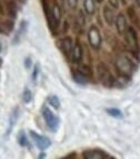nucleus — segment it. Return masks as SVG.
<instances>
[{
  "label": "nucleus",
  "mask_w": 140,
  "mask_h": 159,
  "mask_svg": "<svg viewBox=\"0 0 140 159\" xmlns=\"http://www.w3.org/2000/svg\"><path fill=\"white\" fill-rule=\"evenodd\" d=\"M51 18H52V20L55 21L56 26H58L59 22H60V18H61V10L57 3L53 5V7H52V10H51Z\"/></svg>",
  "instance_id": "nucleus-10"
},
{
  "label": "nucleus",
  "mask_w": 140,
  "mask_h": 159,
  "mask_svg": "<svg viewBox=\"0 0 140 159\" xmlns=\"http://www.w3.org/2000/svg\"><path fill=\"white\" fill-rule=\"evenodd\" d=\"M18 116H19V109L16 108L12 112H11V115H10V119H9V127H8V130H7V135L9 134L10 129H12L13 125L16 124L17 119H18Z\"/></svg>",
  "instance_id": "nucleus-13"
},
{
  "label": "nucleus",
  "mask_w": 140,
  "mask_h": 159,
  "mask_svg": "<svg viewBox=\"0 0 140 159\" xmlns=\"http://www.w3.org/2000/svg\"><path fill=\"white\" fill-rule=\"evenodd\" d=\"M66 159H75V157L74 156H69V157H67Z\"/></svg>",
  "instance_id": "nucleus-26"
},
{
  "label": "nucleus",
  "mask_w": 140,
  "mask_h": 159,
  "mask_svg": "<svg viewBox=\"0 0 140 159\" xmlns=\"http://www.w3.org/2000/svg\"><path fill=\"white\" fill-rule=\"evenodd\" d=\"M137 2H138V5L140 6V0H137Z\"/></svg>",
  "instance_id": "nucleus-27"
},
{
  "label": "nucleus",
  "mask_w": 140,
  "mask_h": 159,
  "mask_svg": "<svg viewBox=\"0 0 140 159\" xmlns=\"http://www.w3.org/2000/svg\"><path fill=\"white\" fill-rule=\"evenodd\" d=\"M98 70H99V77H100L101 81L103 82V85L106 86H111L112 85V77H111L110 72L108 71V69L106 68V66H103V65H100V66L98 67Z\"/></svg>",
  "instance_id": "nucleus-5"
},
{
  "label": "nucleus",
  "mask_w": 140,
  "mask_h": 159,
  "mask_svg": "<svg viewBox=\"0 0 140 159\" xmlns=\"http://www.w3.org/2000/svg\"><path fill=\"white\" fill-rule=\"evenodd\" d=\"M48 101H49V103H50L52 107H55V108H59V107H60V101H59L58 97H56V96H50V97L48 98Z\"/></svg>",
  "instance_id": "nucleus-19"
},
{
  "label": "nucleus",
  "mask_w": 140,
  "mask_h": 159,
  "mask_svg": "<svg viewBox=\"0 0 140 159\" xmlns=\"http://www.w3.org/2000/svg\"><path fill=\"white\" fill-rule=\"evenodd\" d=\"M18 141H19V145H20V146H27V145H28V143H27L28 141H27L26 135H25L24 131H20V133H19Z\"/></svg>",
  "instance_id": "nucleus-20"
},
{
  "label": "nucleus",
  "mask_w": 140,
  "mask_h": 159,
  "mask_svg": "<svg viewBox=\"0 0 140 159\" xmlns=\"http://www.w3.org/2000/svg\"><path fill=\"white\" fill-rule=\"evenodd\" d=\"M116 67L119 70V72L124 76H129L133 70V65L132 62L124 56H120L116 60Z\"/></svg>",
  "instance_id": "nucleus-1"
},
{
  "label": "nucleus",
  "mask_w": 140,
  "mask_h": 159,
  "mask_svg": "<svg viewBox=\"0 0 140 159\" xmlns=\"http://www.w3.org/2000/svg\"><path fill=\"white\" fill-rule=\"evenodd\" d=\"M109 2H110V5L112 6V7H115V8H117V7L119 6L118 0H109Z\"/></svg>",
  "instance_id": "nucleus-24"
},
{
  "label": "nucleus",
  "mask_w": 140,
  "mask_h": 159,
  "mask_svg": "<svg viewBox=\"0 0 140 159\" xmlns=\"http://www.w3.org/2000/svg\"><path fill=\"white\" fill-rule=\"evenodd\" d=\"M106 159H114V158H106Z\"/></svg>",
  "instance_id": "nucleus-29"
},
{
  "label": "nucleus",
  "mask_w": 140,
  "mask_h": 159,
  "mask_svg": "<svg viewBox=\"0 0 140 159\" xmlns=\"http://www.w3.org/2000/svg\"><path fill=\"white\" fill-rule=\"evenodd\" d=\"M107 112H108L110 116L114 117V118H122V112L120 111V110H118V109H116V108L108 109V110H107Z\"/></svg>",
  "instance_id": "nucleus-18"
},
{
  "label": "nucleus",
  "mask_w": 140,
  "mask_h": 159,
  "mask_svg": "<svg viewBox=\"0 0 140 159\" xmlns=\"http://www.w3.org/2000/svg\"><path fill=\"white\" fill-rule=\"evenodd\" d=\"M88 40H89L90 46L95 49H99L101 46V36L100 32L96 26H91L88 31Z\"/></svg>",
  "instance_id": "nucleus-3"
},
{
  "label": "nucleus",
  "mask_w": 140,
  "mask_h": 159,
  "mask_svg": "<svg viewBox=\"0 0 140 159\" xmlns=\"http://www.w3.org/2000/svg\"><path fill=\"white\" fill-rule=\"evenodd\" d=\"M82 58V49L79 45H76L72 49L71 52V59L74 62H79Z\"/></svg>",
  "instance_id": "nucleus-11"
},
{
  "label": "nucleus",
  "mask_w": 140,
  "mask_h": 159,
  "mask_svg": "<svg viewBox=\"0 0 140 159\" xmlns=\"http://www.w3.org/2000/svg\"><path fill=\"white\" fill-rule=\"evenodd\" d=\"M43 118H45L46 122H47V126L50 128L52 131H56L57 128H58L59 125V118L51 111L49 108H43Z\"/></svg>",
  "instance_id": "nucleus-2"
},
{
  "label": "nucleus",
  "mask_w": 140,
  "mask_h": 159,
  "mask_svg": "<svg viewBox=\"0 0 140 159\" xmlns=\"http://www.w3.org/2000/svg\"><path fill=\"white\" fill-rule=\"evenodd\" d=\"M30 136H31L32 140L34 141V143L37 145V147L40 150H45V149H47L48 147L50 146V140H49L47 137L38 135L37 133H34L32 130L30 131Z\"/></svg>",
  "instance_id": "nucleus-4"
},
{
  "label": "nucleus",
  "mask_w": 140,
  "mask_h": 159,
  "mask_svg": "<svg viewBox=\"0 0 140 159\" xmlns=\"http://www.w3.org/2000/svg\"><path fill=\"white\" fill-rule=\"evenodd\" d=\"M68 5L71 9H75L78 5V0H68Z\"/></svg>",
  "instance_id": "nucleus-22"
},
{
  "label": "nucleus",
  "mask_w": 140,
  "mask_h": 159,
  "mask_svg": "<svg viewBox=\"0 0 140 159\" xmlns=\"http://www.w3.org/2000/svg\"><path fill=\"white\" fill-rule=\"evenodd\" d=\"M39 74V66H36L34 67V76H32V78H34V79H36V78H37V75Z\"/></svg>",
  "instance_id": "nucleus-23"
},
{
  "label": "nucleus",
  "mask_w": 140,
  "mask_h": 159,
  "mask_svg": "<svg viewBox=\"0 0 140 159\" xmlns=\"http://www.w3.org/2000/svg\"><path fill=\"white\" fill-rule=\"evenodd\" d=\"M84 6H85V10L87 13L93 15V13L95 12L96 5L93 0H85V1H84Z\"/></svg>",
  "instance_id": "nucleus-14"
},
{
  "label": "nucleus",
  "mask_w": 140,
  "mask_h": 159,
  "mask_svg": "<svg viewBox=\"0 0 140 159\" xmlns=\"http://www.w3.org/2000/svg\"><path fill=\"white\" fill-rule=\"evenodd\" d=\"M30 65H31V59H30V58H26V64H25L26 68H29Z\"/></svg>",
  "instance_id": "nucleus-25"
},
{
  "label": "nucleus",
  "mask_w": 140,
  "mask_h": 159,
  "mask_svg": "<svg viewBox=\"0 0 140 159\" xmlns=\"http://www.w3.org/2000/svg\"><path fill=\"white\" fill-rule=\"evenodd\" d=\"M127 39H128V43L131 47H137V41H136V34L133 32V30L130 28L127 32Z\"/></svg>",
  "instance_id": "nucleus-16"
},
{
  "label": "nucleus",
  "mask_w": 140,
  "mask_h": 159,
  "mask_svg": "<svg viewBox=\"0 0 140 159\" xmlns=\"http://www.w3.org/2000/svg\"><path fill=\"white\" fill-rule=\"evenodd\" d=\"M97 1H98V2H101V1H102V0H97Z\"/></svg>",
  "instance_id": "nucleus-28"
},
{
  "label": "nucleus",
  "mask_w": 140,
  "mask_h": 159,
  "mask_svg": "<svg viewBox=\"0 0 140 159\" xmlns=\"http://www.w3.org/2000/svg\"><path fill=\"white\" fill-rule=\"evenodd\" d=\"M103 17H105V20H106V22L108 25L114 24V20H115L114 11H112L111 8H109L108 6H106V7L103 8Z\"/></svg>",
  "instance_id": "nucleus-9"
},
{
  "label": "nucleus",
  "mask_w": 140,
  "mask_h": 159,
  "mask_svg": "<svg viewBox=\"0 0 140 159\" xmlns=\"http://www.w3.org/2000/svg\"><path fill=\"white\" fill-rule=\"evenodd\" d=\"M80 72H82V74L85 75V76H87L88 78L91 76V69H90L89 66H87V65H81V66L79 67V69H78Z\"/></svg>",
  "instance_id": "nucleus-17"
},
{
  "label": "nucleus",
  "mask_w": 140,
  "mask_h": 159,
  "mask_svg": "<svg viewBox=\"0 0 140 159\" xmlns=\"http://www.w3.org/2000/svg\"><path fill=\"white\" fill-rule=\"evenodd\" d=\"M13 22L10 20H5L3 22H1V32L3 34H9L12 30Z\"/></svg>",
  "instance_id": "nucleus-15"
},
{
  "label": "nucleus",
  "mask_w": 140,
  "mask_h": 159,
  "mask_svg": "<svg viewBox=\"0 0 140 159\" xmlns=\"http://www.w3.org/2000/svg\"><path fill=\"white\" fill-rule=\"evenodd\" d=\"M72 77H74L75 81L78 82V84H81V85H86L88 82V79H89L87 76H85V75L82 74V72H80L79 70H76V71L72 74Z\"/></svg>",
  "instance_id": "nucleus-12"
},
{
  "label": "nucleus",
  "mask_w": 140,
  "mask_h": 159,
  "mask_svg": "<svg viewBox=\"0 0 140 159\" xmlns=\"http://www.w3.org/2000/svg\"><path fill=\"white\" fill-rule=\"evenodd\" d=\"M61 48H62V51L66 53L67 56H69V55L72 52V49H74L71 39H70V38H65V39L61 41Z\"/></svg>",
  "instance_id": "nucleus-8"
},
{
  "label": "nucleus",
  "mask_w": 140,
  "mask_h": 159,
  "mask_svg": "<svg viewBox=\"0 0 140 159\" xmlns=\"http://www.w3.org/2000/svg\"><path fill=\"white\" fill-rule=\"evenodd\" d=\"M116 29L120 34H124L127 27H126V18H124V13H119L116 17Z\"/></svg>",
  "instance_id": "nucleus-6"
},
{
  "label": "nucleus",
  "mask_w": 140,
  "mask_h": 159,
  "mask_svg": "<svg viewBox=\"0 0 140 159\" xmlns=\"http://www.w3.org/2000/svg\"><path fill=\"white\" fill-rule=\"evenodd\" d=\"M84 159H106L101 150H86L84 152Z\"/></svg>",
  "instance_id": "nucleus-7"
},
{
  "label": "nucleus",
  "mask_w": 140,
  "mask_h": 159,
  "mask_svg": "<svg viewBox=\"0 0 140 159\" xmlns=\"http://www.w3.org/2000/svg\"><path fill=\"white\" fill-rule=\"evenodd\" d=\"M22 99H24L25 102H29L31 100V93H30L29 89H26L22 93Z\"/></svg>",
  "instance_id": "nucleus-21"
}]
</instances>
